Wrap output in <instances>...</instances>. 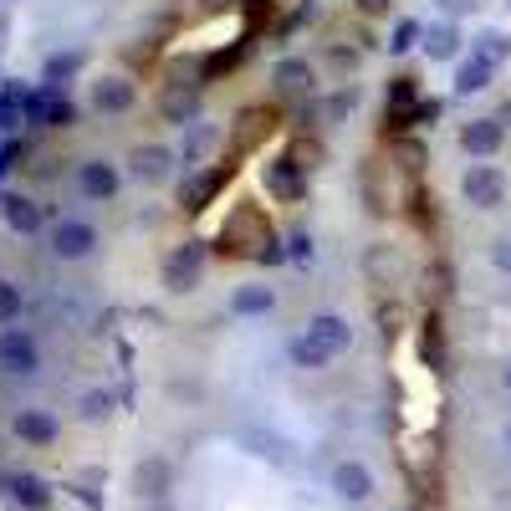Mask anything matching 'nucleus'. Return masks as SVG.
Masks as SVG:
<instances>
[{
  "instance_id": "12",
  "label": "nucleus",
  "mask_w": 511,
  "mask_h": 511,
  "mask_svg": "<svg viewBox=\"0 0 511 511\" xmlns=\"http://www.w3.org/2000/svg\"><path fill=\"white\" fill-rule=\"evenodd\" d=\"M225 174H230V169H210V174L190 179V184H184V210H204V204H210V194L225 184Z\"/></svg>"
},
{
  "instance_id": "23",
  "label": "nucleus",
  "mask_w": 511,
  "mask_h": 511,
  "mask_svg": "<svg viewBox=\"0 0 511 511\" xmlns=\"http://www.w3.org/2000/svg\"><path fill=\"white\" fill-rule=\"evenodd\" d=\"M506 51H511V41L501 36V31H485V36L475 41V57H481V62H491V67L506 62Z\"/></svg>"
},
{
  "instance_id": "10",
  "label": "nucleus",
  "mask_w": 511,
  "mask_h": 511,
  "mask_svg": "<svg viewBox=\"0 0 511 511\" xmlns=\"http://www.w3.org/2000/svg\"><path fill=\"white\" fill-rule=\"evenodd\" d=\"M92 225H77V220H67V225H57V235H51V245H57V256H88L92 251Z\"/></svg>"
},
{
  "instance_id": "36",
  "label": "nucleus",
  "mask_w": 511,
  "mask_h": 511,
  "mask_svg": "<svg viewBox=\"0 0 511 511\" xmlns=\"http://www.w3.org/2000/svg\"><path fill=\"white\" fill-rule=\"evenodd\" d=\"M506 389H511V369H506Z\"/></svg>"
},
{
  "instance_id": "9",
  "label": "nucleus",
  "mask_w": 511,
  "mask_h": 511,
  "mask_svg": "<svg viewBox=\"0 0 511 511\" xmlns=\"http://www.w3.org/2000/svg\"><path fill=\"white\" fill-rule=\"evenodd\" d=\"M26 113H31V123L67 128V123H72V102H67V98H51V92H41V98L26 102Z\"/></svg>"
},
{
  "instance_id": "7",
  "label": "nucleus",
  "mask_w": 511,
  "mask_h": 511,
  "mask_svg": "<svg viewBox=\"0 0 511 511\" xmlns=\"http://www.w3.org/2000/svg\"><path fill=\"white\" fill-rule=\"evenodd\" d=\"M271 128H276V113H271V108H245L241 113V123H235V149H256V143L266 139Z\"/></svg>"
},
{
  "instance_id": "37",
  "label": "nucleus",
  "mask_w": 511,
  "mask_h": 511,
  "mask_svg": "<svg viewBox=\"0 0 511 511\" xmlns=\"http://www.w3.org/2000/svg\"><path fill=\"white\" fill-rule=\"evenodd\" d=\"M506 440H511V430H506Z\"/></svg>"
},
{
  "instance_id": "5",
  "label": "nucleus",
  "mask_w": 511,
  "mask_h": 511,
  "mask_svg": "<svg viewBox=\"0 0 511 511\" xmlns=\"http://www.w3.org/2000/svg\"><path fill=\"white\" fill-rule=\"evenodd\" d=\"M0 369L5 373H31L36 369V343L26 332H5L0 338Z\"/></svg>"
},
{
  "instance_id": "18",
  "label": "nucleus",
  "mask_w": 511,
  "mask_h": 511,
  "mask_svg": "<svg viewBox=\"0 0 511 511\" xmlns=\"http://www.w3.org/2000/svg\"><path fill=\"white\" fill-rule=\"evenodd\" d=\"M5 220H11L16 230H26V235H31V230H41V210L31 200H5Z\"/></svg>"
},
{
  "instance_id": "15",
  "label": "nucleus",
  "mask_w": 511,
  "mask_h": 511,
  "mask_svg": "<svg viewBox=\"0 0 511 511\" xmlns=\"http://www.w3.org/2000/svg\"><path fill=\"white\" fill-rule=\"evenodd\" d=\"M113 190H118V174L108 164H88V169H82V194H92V200H108Z\"/></svg>"
},
{
  "instance_id": "26",
  "label": "nucleus",
  "mask_w": 511,
  "mask_h": 511,
  "mask_svg": "<svg viewBox=\"0 0 511 511\" xmlns=\"http://www.w3.org/2000/svg\"><path fill=\"white\" fill-rule=\"evenodd\" d=\"M164 481H169V471L159 465V460H149L139 471V485H149V496H164Z\"/></svg>"
},
{
  "instance_id": "24",
  "label": "nucleus",
  "mask_w": 511,
  "mask_h": 511,
  "mask_svg": "<svg viewBox=\"0 0 511 511\" xmlns=\"http://www.w3.org/2000/svg\"><path fill=\"white\" fill-rule=\"evenodd\" d=\"M266 307H271L266 287H245V292H235V312H245V318H251V312H266Z\"/></svg>"
},
{
  "instance_id": "8",
  "label": "nucleus",
  "mask_w": 511,
  "mask_h": 511,
  "mask_svg": "<svg viewBox=\"0 0 511 511\" xmlns=\"http://www.w3.org/2000/svg\"><path fill=\"white\" fill-rule=\"evenodd\" d=\"M332 485H338V496L363 501V496L373 491V475H369V465H358V460H343V465H338V475H332Z\"/></svg>"
},
{
  "instance_id": "2",
  "label": "nucleus",
  "mask_w": 511,
  "mask_h": 511,
  "mask_svg": "<svg viewBox=\"0 0 511 511\" xmlns=\"http://www.w3.org/2000/svg\"><path fill=\"white\" fill-rule=\"evenodd\" d=\"M348 322L343 318H312L307 322V332L292 343V358L302 363V369H322V363H332V358L348 348Z\"/></svg>"
},
{
  "instance_id": "21",
  "label": "nucleus",
  "mask_w": 511,
  "mask_h": 511,
  "mask_svg": "<svg viewBox=\"0 0 511 511\" xmlns=\"http://www.w3.org/2000/svg\"><path fill=\"white\" fill-rule=\"evenodd\" d=\"M11 491H16V501H26V506H31V511H41V506H47V485H41L36 481V475H16V485H11Z\"/></svg>"
},
{
  "instance_id": "32",
  "label": "nucleus",
  "mask_w": 511,
  "mask_h": 511,
  "mask_svg": "<svg viewBox=\"0 0 511 511\" xmlns=\"http://www.w3.org/2000/svg\"><path fill=\"white\" fill-rule=\"evenodd\" d=\"M496 266L511 271V241H496Z\"/></svg>"
},
{
  "instance_id": "20",
  "label": "nucleus",
  "mask_w": 511,
  "mask_h": 511,
  "mask_svg": "<svg viewBox=\"0 0 511 511\" xmlns=\"http://www.w3.org/2000/svg\"><path fill=\"white\" fill-rule=\"evenodd\" d=\"M133 169H139L143 179H164L169 174V153L164 149H139L133 153Z\"/></svg>"
},
{
  "instance_id": "19",
  "label": "nucleus",
  "mask_w": 511,
  "mask_h": 511,
  "mask_svg": "<svg viewBox=\"0 0 511 511\" xmlns=\"http://www.w3.org/2000/svg\"><path fill=\"white\" fill-rule=\"evenodd\" d=\"M485 82H491V62H481V57H471V62L460 67V77H455L460 92H481Z\"/></svg>"
},
{
  "instance_id": "29",
  "label": "nucleus",
  "mask_w": 511,
  "mask_h": 511,
  "mask_svg": "<svg viewBox=\"0 0 511 511\" xmlns=\"http://www.w3.org/2000/svg\"><path fill=\"white\" fill-rule=\"evenodd\" d=\"M414 36H420V26H414V21H404V26L394 31V41H389V47H394V51H409V47H414Z\"/></svg>"
},
{
  "instance_id": "16",
  "label": "nucleus",
  "mask_w": 511,
  "mask_h": 511,
  "mask_svg": "<svg viewBox=\"0 0 511 511\" xmlns=\"http://www.w3.org/2000/svg\"><path fill=\"white\" fill-rule=\"evenodd\" d=\"M164 276H169V287H179V292H184V287H190V281L200 276V251H194V245H190V251H179L174 261H169Z\"/></svg>"
},
{
  "instance_id": "6",
  "label": "nucleus",
  "mask_w": 511,
  "mask_h": 511,
  "mask_svg": "<svg viewBox=\"0 0 511 511\" xmlns=\"http://www.w3.org/2000/svg\"><path fill=\"white\" fill-rule=\"evenodd\" d=\"M409 123H420V98H414V82L399 77L389 88V128H409Z\"/></svg>"
},
{
  "instance_id": "17",
  "label": "nucleus",
  "mask_w": 511,
  "mask_h": 511,
  "mask_svg": "<svg viewBox=\"0 0 511 511\" xmlns=\"http://www.w3.org/2000/svg\"><path fill=\"white\" fill-rule=\"evenodd\" d=\"M128 102H133V88H128V82H98V108L102 113H123Z\"/></svg>"
},
{
  "instance_id": "1",
  "label": "nucleus",
  "mask_w": 511,
  "mask_h": 511,
  "mask_svg": "<svg viewBox=\"0 0 511 511\" xmlns=\"http://www.w3.org/2000/svg\"><path fill=\"white\" fill-rule=\"evenodd\" d=\"M220 251L230 256H266V261H276V245H271V225L266 215L256 210V204H241L235 215L225 220V230H220Z\"/></svg>"
},
{
  "instance_id": "13",
  "label": "nucleus",
  "mask_w": 511,
  "mask_h": 511,
  "mask_svg": "<svg viewBox=\"0 0 511 511\" xmlns=\"http://www.w3.org/2000/svg\"><path fill=\"white\" fill-rule=\"evenodd\" d=\"M276 88L292 92V98L312 92V67H307V62H281V67H276Z\"/></svg>"
},
{
  "instance_id": "35",
  "label": "nucleus",
  "mask_w": 511,
  "mask_h": 511,
  "mask_svg": "<svg viewBox=\"0 0 511 511\" xmlns=\"http://www.w3.org/2000/svg\"><path fill=\"white\" fill-rule=\"evenodd\" d=\"M5 164H11V149H0V174H5Z\"/></svg>"
},
{
  "instance_id": "4",
  "label": "nucleus",
  "mask_w": 511,
  "mask_h": 511,
  "mask_svg": "<svg viewBox=\"0 0 511 511\" xmlns=\"http://www.w3.org/2000/svg\"><path fill=\"white\" fill-rule=\"evenodd\" d=\"M501 194H506V179H501L491 164H475L471 174H465V200L471 204L491 210V204H501Z\"/></svg>"
},
{
  "instance_id": "3",
  "label": "nucleus",
  "mask_w": 511,
  "mask_h": 511,
  "mask_svg": "<svg viewBox=\"0 0 511 511\" xmlns=\"http://www.w3.org/2000/svg\"><path fill=\"white\" fill-rule=\"evenodd\" d=\"M302 169H307V164H297V159H271V164H266V190L276 194L281 204L302 200V194H307V179H302Z\"/></svg>"
},
{
  "instance_id": "27",
  "label": "nucleus",
  "mask_w": 511,
  "mask_h": 511,
  "mask_svg": "<svg viewBox=\"0 0 511 511\" xmlns=\"http://www.w3.org/2000/svg\"><path fill=\"white\" fill-rule=\"evenodd\" d=\"M164 113L169 118H190L194 113V92H169V98H164Z\"/></svg>"
},
{
  "instance_id": "33",
  "label": "nucleus",
  "mask_w": 511,
  "mask_h": 511,
  "mask_svg": "<svg viewBox=\"0 0 511 511\" xmlns=\"http://www.w3.org/2000/svg\"><path fill=\"white\" fill-rule=\"evenodd\" d=\"M440 5H445V11H450V16H460V11H471L475 0H440Z\"/></svg>"
},
{
  "instance_id": "22",
  "label": "nucleus",
  "mask_w": 511,
  "mask_h": 511,
  "mask_svg": "<svg viewBox=\"0 0 511 511\" xmlns=\"http://www.w3.org/2000/svg\"><path fill=\"white\" fill-rule=\"evenodd\" d=\"M455 26H430L424 31V47H430V57H455Z\"/></svg>"
},
{
  "instance_id": "30",
  "label": "nucleus",
  "mask_w": 511,
  "mask_h": 511,
  "mask_svg": "<svg viewBox=\"0 0 511 511\" xmlns=\"http://www.w3.org/2000/svg\"><path fill=\"white\" fill-rule=\"evenodd\" d=\"M16 113H21V98H16V92H11V98H0V128H11Z\"/></svg>"
},
{
  "instance_id": "31",
  "label": "nucleus",
  "mask_w": 511,
  "mask_h": 511,
  "mask_svg": "<svg viewBox=\"0 0 511 511\" xmlns=\"http://www.w3.org/2000/svg\"><path fill=\"white\" fill-rule=\"evenodd\" d=\"M82 414H88V420L108 414V394H88V399H82Z\"/></svg>"
},
{
  "instance_id": "11",
  "label": "nucleus",
  "mask_w": 511,
  "mask_h": 511,
  "mask_svg": "<svg viewBox=\"0 0 511 511\" xmlns=\"http://www.w3.org/2000/svg\"><path fill=\"white\" fill-rule=\"evenodd\" d=\"M460 143H465L471 153H496L501 149V123L496 118H475V123L460 133Z\"/></svg>"
},
{
  "instance_id": "25",
  "label": "nucleus",
  "mask_w": 511,
  "mask_h": 511,
  "mask_svg": "<svg viewBox=\"0 0 511 511\" xmlns=\"http://www.w3.org/2000/svg\"><path fill=\"white\" fill-rule=\"evenodd\" d=\"M424 358H430L434 369L445 363V343H440V318H430V322H424Z\"/></svg>"
},
{
  "instance_id": "14",
  "label": "nucleus",
  "mask_w": 511,
  "mask_h": 511,
  "mask_svg": "<svg viewBox=\"0 0 511 511\" xmlns=\"http://www.w3.org/2000/svg\"><path fill=\"white\" fill-rule=\"evenodd\" d=\"M16 430H21V440H31V445H51V440H57V424H51L47 414H36V409H26L21 420H16Z\"/></svg>"
},
{
  "instance_id": "34",
  "label": "nucleus",
  "mask_w": 511,
  "mask_h": 511,
  "mask_svg": "<svg viewBox=\"0 0 511 511\" xmlns=\"http://www.w3.org/2000/svg\"><path fill=\"white\" fill-rule=\"evenodd\" d=\"M358 5H363V11L373 16V11H383V5H389V0H358Z\"/></svg>"
},
{
  "instance_id": "28",
  "label": "nucleus",
  "mask_w": 511,
  "mask_h": 511,
  "mask_svg": "<svg viewBox=\"0 0 511 511\" xmlns=\"http://www.w3.org/2000/svg\"><path fill=\"white\" fill-rule=\"evenodd\" d=\"M21 312V292H16L11 281H0V322H11Z\"/></svg>"
}]
</instances>
